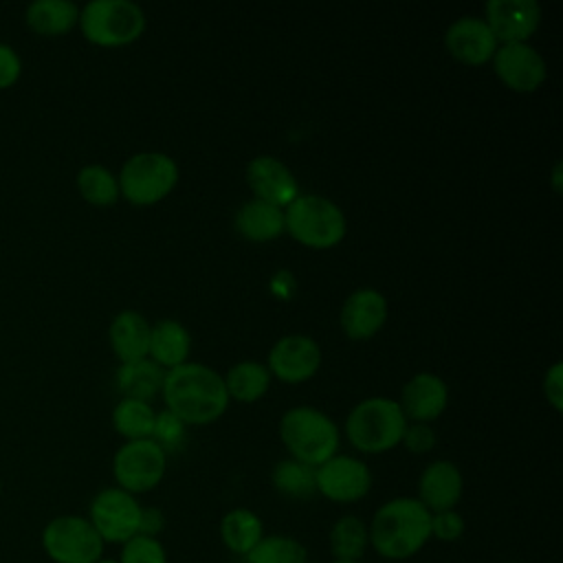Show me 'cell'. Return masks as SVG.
<instances>
[{"label":"cell","mask_w":563,"mask_h":563,"mask_svg":"<svg viewBox=\"0 0 563 563\" xmlns=\"http://www.w3.org/2000/svg\"><path fill=\"white\" fill-rule=\"evenodd\" d=\"M165 528V515L156 506H143L141 508V523H139V534L145 537H158Z\"/></svg>","instance_id":"cell-38"},{"label":"cell","mask_w":563,"mask_h":563,"mask_svg":"<svg viewBox=\"0 0 563 563\" xmlns=\"http://www.w3.org/2000/svg\"><path fill=\"white\" fill-rule=\"evenodd\" d=\"M271 376L297 385L312 378L321 367V347L308 334H286L273 343L266 356Z\"/></svg>","instance_id":"cell-13"},{"label":"cell","mask_w":563,"mask_h":563,"mask_svg":"<svg viewBox=\"0 0 563 563\" xmlns=\"http://www.w3.org/2000/svg\"><path fill=\"white\" fill-rule=\"evenodd\" d=\"M246 185L257 200L279 209H286L299 196V185L290 167L271 154H260L249 161Z\"/></svg>","instance_id":"cell-15"},{"label":"cell","mask_w":563,"mask_h":563,"mask_svg":"<svg viewBox=\"0 0 563 563\" xmlns=\"http://www.w3.org/2000/svg\"><path fill=\"white\" fill-rule=\"evenodd\" d=\"M543 396L554 411L563 409V363L556 361L545 369L543 376Z\"/></svg>","instance_id":"cell-37"},{"label":"cell","mask_w":563,"mask_h":563,"mask_svg":"<svg viewBox=\"0 0 563 563\" xmlns=\"http://www.w3.org/2000/svg\"><path fill=\"white\" fill-rule=\"evenodd\" d=\"M407 418L394 398L369 396L358 400L345 418V435L350 444L365 453L378 455L400 444Z\"/></svg>","instance_id":"cell-4"},{"label":"cell","mask_w":563,"mask_h":563,"mask_svg":"<svg viewBox=\"0 0 563 563\" xmlns=\"http://www.w3.org/2000/svg\"><path fill=\"white\" fill-rule=\"evenodd\" d=\"M141 501L119 486L101 488L88 506V521L103 543H125L139 534Z\"/></svg>","instance_id":"cell-10"},{"label":"cell","mask_w":563,"mask_h":563,"mask_svg":"<svg viewBox=\"0 0 563 563\" xmlns=\"http://www.w3.org/2000/svg\"><path fill=\"white\" fill-rule=\"evenodd\" d=\"M22 77V57L20 53L7 44L0 42V92L13 88Z\"/></svg>","instance_id":"cell-36"},{"label":"cell","mask_w":563,"mask_h":563,"mask_svg":"<svg viewBox=\"0 0 563 563\" xmlns=\"http://www.w3.org/2000/svg\"><path fill=\"white\" fill-rule=\"evenodd\" d=\"M314 486L334 504H356L372 488V471L361 457L336 453L314 468Z\"/></svg>","instance_id":"cell-11"},{"label":"cell","mask_w":563,"mask_h":563,"mask_svg":"<svg viewBox=\"0 0 563 563\" xmlns=\"http://www.w3.org/2000/svg\"><path fill=\"white\" fill-rule=\"evenodd\" d=\"M279 438L292 460L312 468L336 455L341 442L334 420L310 405H297L282 413Z\"/></svg>","instance_id":"cell-3"},{"label":"cell","mask_w":563,"mask_h":563,"mask_svg":"<svg viewBox=\"0 0 563 563\" xmlns=\"http://www.w3.org/2000/svg\"><path fill=\"white\" fill-rule=\"evenodd\" d=\"M490 62L497 79L512 92H534L548 77L543 55L528 42L499 44Z\"/></svg>","instance_id":"cell-12"},{"label":"cell","mask_w":563,"mask_h":563,"mask_svg":"<svg viewBox=\"0 0 563 563\" xmlns=\"http://www.w3.org/2000/svg\"><path fill=\"white\" fill-rule=\"evenodd\" d=\"M504 563H517V561H504Z\"/></svg>","instance_id":"cell-42"},{"label":"cell","mask_w":563,"mask_h":563,"mask_svg":"<svg viewBox=\"0 0 563 563\" xmlns=\"http://www.w3.org/2000/svg\"><path fill=\"white\" fill-rule=\"evenodd\" d=\"M235 231L249 242H271L284 231V209L264 200L251 198L238 207L233 218Z\"/></svg>","instance_id":"cell-23"},{"label":"cell","mask_w":563,"mask_h":563,"mask_svg":"<svg viewBox=\"0 0 563 563\" xmlns=\"http://www.w3.org/2000/svg\"><path fill=\"white\" fill-rule=\"evenodd\" d=\"M0 495H2V482H0Z\"/></svg>","instance_id":"cell-43"},{"label":"cell","mask_w":563,"mask_h":563,"mask_svg":"<svg viewBox=\"0 0 563 563\" xmlns=\"http://www.w3.org/2000/svg\"><path fill=\"white\" fill-rule=\"evenodd\" d=\"M484 22L499 44L528 42L541 24V4L537 0H488Z\"/></svg>","instance_id":"cell-14"},{"label":"cell","mask_w":563,"mask_h":563,"mask_svg":"<svg viewBox=\"0 0 563 563\" xmlns=\"http://www.w3.org/2000/svg\"><path fill=\"white\" fill-rule=\"evenodd\" d=\"M97 563H119V561H117V559H103V556H101Z\"/></svg>","instance_id":"cell-40"},{"label":"cell","mask_w":563,"mask_h":563,"mask_svg":"<svg viewBox=\"0 0 563 563\" xmlns=\"http://www.w3.org/2000/svg\"><path fill=\"white\" fill-rule=\"evenodd\" d=\"M387 299L376 288L352 290L339 312L341 330L352 341H367L376 336L387 323Z\"/></svg>","instance_id":"cell-16"},{"label":"cell","mask_w":563,"mask_h":563,"mask_svg":"<svg viewBox=\"0 0 563 563\" xmlns=\"http://www.w3.org/2000/svg\"><path fill=\"white\" fill-rule=\"evenodd\" d=\"M552 189L559 194L561 191V163H554L552 169Z\"/></svg>","instance_id":"cell-39"},{"label":"cell","mask_w":563,"mask_h":563,"mask_svg":"<svg viewBox=\"0 0 563 563\" xmlns=\"http://www.w3.org/2000/svg\"><path fill=\"white\" fill-rule=\"evenodd\" d=\"M407 422H433L449 405V387L444 378L433 372L413 374L400 389L398 400Z\"/></svg>","instance_id":"cell-19"},{"label":"cell","mask_w":563,"mask_h":563,"mask_svg":"<svg viewBox=\"0 0 563 563\" xmlns=\"http://www.w3.org/2000/svg\"><path fill=\"white\" fill-rule=\"evenodd\" d=\"M400 444L413 455H424L435 446V431L427 422H407Z\"/></svg>","instance_id":"cell-35"},{"label":"cell","mask_w":563,"mask_h":563,"mask_svg":"<svg viewBox=\"0 0 563 563\" xmlns=\"http://www.w3.org/2000/svg\"><path fill=\"white\" fill-rule=\"evenodd\" d=\"M330 563H363V561H336V559H332Z\"/></svg>","instance_id":"cell-41"},{"label":"cell","mask_w":563,"mask_h":563,"mask_svg":"<svg viewBox=\"0 0 563 563\" xmlns=\"http://www.w3.org/2000/svg\"><path fill=\"white\" fill-rule=\"evenodd\" d=\"M464 532H466V521L455 508L431 515V539L442 543H455L464 537Z\"/></svg>","instance_id":"cell-34"},{"label":"cell","mask_w":563,"mask_h":563,"mask_svg":"<svg viewBox=\"0 0 563 563\" xmlns=\"http://www.w3.org/2000/svg\"><path fill=\"white\" fill-rule=\"evenodd\" d=\"M119 563H169L167 550L158 537L134 534L125 543H121Z\"/></svg>","instance_id":"cell-32"},{"label":"cell","mask_w":563,"mask_h":563,"mask_svg":"<svg viewBox=\"0 0 563 563\" xmlns=\"http://www.w3.org/2000/svg\"><path fill=\"white\" fill-rule=\"evenodd\" d=\"M103 545L88 517L81 515L53 517L42 530V548L53 563H97Z\"/></svg>","instance_id":"cell-8"},{"label":"cell","mask_w":563,"mask_h":563,"mask_svg":"<svg viewBox=\"0 0 563 563\" xmlns=\"http://www.w3.org/2000/svg\"><path fill=\"white\" fill-rule=\"evenodd\" d=\"M178 165L165 152H136L121 165L119 194L136 207H150L167 198L178 185Z\"/></svg>","instance_id":"cell-7"},{"label":"cell","mask_w":563,"mask_h":563,"mask_svg":"<svg viewBox=\"0 0 563 563\" xmlns=\"http://www.w3.org/2000/svg\"><path fill=\"white\" fill-rule=\"evenodd\" d=\"M464 493V475L460 466L451 460L429 462L416 486V499L433 515L442 510H453Z\"/></svg>","instance_id":"cell-18"},{"label":"cell","mask_w":563,"mask_h":563,"mask_svg":"<svg viewBox=\"0 0 563 563\" xmlns=\"http://www.w3.org/2000/svg\"><path fill=\"white\" fill-rule=\"evenodd\" d=\"M75 185L79 196L92 207H110L121 198L117 174L99 163L84 165L75 176Z\"/></svg>","instance_id":"cell-28"},{"label":"cell","mask_w":563,"mask_h":563,"mask_svg":"<svg viewBox=\"0 0 563 563\" xmlns=\"http://www.w3.org/2000/svg\"><path fill=\"white\" fill-rule=\"evenodd\" d=\"M284 231L306 249L328 251L347 233L343 209L319 194H299L284 209Z\"/></svg>","instance_id":"cell-5"},{"label":"cell","mask_w":563,"mask_h":563,"mask_svg":"<svg viewBox=\"0 0 563 563\" xmlns=\"http://www.w3.org/2000/svg\"><path fill=\"white\" fill-rule=\"evenodd\" d=\"M79 22V7L70 0H33L24 9V24L40 37H62Z\"/></svg>","instance_id":"cell-22"},{"label":"cell","mask_w":563,"mask_h":563,"mask_svg":"<svg viewBox=\"0 0 563 563\" xmlns=\"http://www.w3.org/2000/svg\"><path fill=\"white\" fill-rule=\"evenodd\" d=\"M191 352V334L176 319H161L150 330L147 358H152L165 372L187 363Z\"/></svg>","instance_id":"cell-21"},{"label":"cell","mask_w":563,"mask_h":563,"mask_svg":"<svg viewBox=\"0 0 563 563\" xmlns=\"http://www.w3.org/2000/svg\"><path fill=\"white\" fill-rule=\"evenodd\" d=\"M273 488L288 499H310L317 493L314 468L292 457L279 460L271 473Z\"/></svg>","instance_id":"cell-30"},{"label":"cell","mask_w":563,"mask_h":563,"mask_svg":"<svg viewBox=\"0 0 563 563\" xmlns=\"http://www.w3.org/2000/svg\"><path fill=\"white\" fill-rule=\"evenodd\" d=\"M367 532L380 559L407 561L431 541V512L416 497H394L374 510Z\"/></svg>","instance_id":"cell-2"},{"label":"cell","mask_w":563,"mask_h":563,"mask_svg":"<svg viewBox=\"0 0 563 563\" xmlns=\"http://www.w3.org/2000/svg\"><path fill=\"white\" fill-rule=\"evenodd\" d=\"M328 545L336 561H361L369 548L367 523L356 515L339 517L330 528Z\"/></svg>","instance_id":"cell-27"},{"label":"cell","mask_w":563,"mask_h":563,"mask_svg":"<svg viewBox=\"0 0 563 563\" xmlns=\"http://www.w3.org/2000/svg\"><path fill=\"white\" fill-rule=\"evenodd\" d=\"M154 418V407L134 398H121L112 409V427L121 438H125V442L152 438Z\"/></svg>","instance_id":"cell-29"},{"label":"cell","mask_w":563,"mask_h":563,"mask_svg":"<svg viewBox=\"0 0 563 563\" xmlns=\"http://www.w3.org/2000/svg\"><path fill=\"white\" fill-rule=\"evenodd\" d=\"M185 435H187V424L176 418L172 411L167 409H161L156 411V418H154V431H152V440L165 451H178L185 442Z\"/></svg>","instance_id":"cell-33"},{"label":"cell","mask_w":563,"mask_h":563,"mask_svg":"<svg viewBox=\"0 0 563 563\" xmlns=\"http://www.w3.org/2000/svg\"><path fill=\"white\" fill-rule=\"evenodd\" d=\"M150 321L132 308L117 312L108 325V341L119 363H132L147 358L150 347Z\"/></svg>","instance_id":"cell-20"},{"label":"cell","mask_w":563,"mask_h":563,"mask_svg":"<svg viewBox=\"0 0 563 563\" xmlns=\"http://www.w3.org/2000/svg\"><path fill=\"white\" fill-rule=\"evenodd\" d=\"M222 378L229 398L238 402H255L268 391L273 376L260 361H240L231 365Z\"/></svg>","instance_id":"cell-26"},{"label":"cell","mask_w":563,"mask_h":563,"mask_svg":"<svg viewBox=\"0 0 563 563\" xmlns=\"http://www.w3.org/2000/svg\"><path fill=\"white\" fill-rule=\"evenodd\" d=\"M161 396L165 409L187 427H205L224 416L229 394L220 372L205 363H183L165 372Z\"/></svg>","instance_id":"cell-1"},{"label":"cell","mask_w":563,"mask_h":563,"mask_svg":"<svg viewBox=\"0 0 563 563\" xmlns=\"http://www.w3.org/2000/svg\"><path fill=\"white\" fill-rule=\"evenodd\" d=\"M449 55L466 66H482L493 59L499 42L484 22V18L462 15L453 20L444 33Z\"/></svg>","instance_id":"cell-17"},{"label":"cell","mask_w":563,"mask_h":563,"mask_svg":"<svg viewBox=\"0 0 563 563\" xmlns=\"http://www.w3.org/2000/svg\"><path fill=\"white\" fill-rule=\"evenodd\" d=\"M81 35L103 48H119L136 42L147 26L145 11L132 0H90L79 7Z\"/></svg>","instance_id":"cell-6"},{"label":"cell","mask_w":563,"mask_h":563,"mask_svg":"<svg viewBox=\"0 0 563 563\" xmlns=\"http://www.w3.org/2000/svg\"><path fill=\"white\" fill-rule=\"evenodd\" d=\"M244 563H308V550L290 534H264Z\"/></svg>","instance_id":"cell-31"},{"label":"cell","mask_w":563,"mask_h":563,"mask_svg":"<svg viewBox=\"0 0 563 563\" xmlns=\"http://www.w3.org/2000/svg\"><path fill=\"white\" fill-rule=\"evenodd\" d=\"M264 521L262 517L251 508H231L220 519V541L222 545L240 554L242 559L257 545V541L264 537Z\"/></svg>","instance_id":"cell-25"},{"label":"cell","mask_w":563,"mask_h":563,"mask_svg":"<svg viewBox=\"0 0 563 563\" xmlns=\"http://www.w3.org/2000/svg\"><path fill=\"white\" fill-rule=\"evenodd\" d=\"M167 471V453L152 440H128L112 457L114 486L130 495H141L154 490Z\"/></svg>","instance_id":"cell-9"},{"label":"cell","mask_w":563,"mask_h":563,"mask_svg":"<svg viewBox=\"0 0 563 563\" xmlns=\"http://www.w3.org/2000/svg\"><path fill=\"white\" fill-rule=\"evenodd\" d=\"M165 369L158 367L152 358H139L132 363H119L114 374V385L121 391V398H134L150 402L161 394Z\"/></svg>","instance_id":"cell-24"}]
</instances>
